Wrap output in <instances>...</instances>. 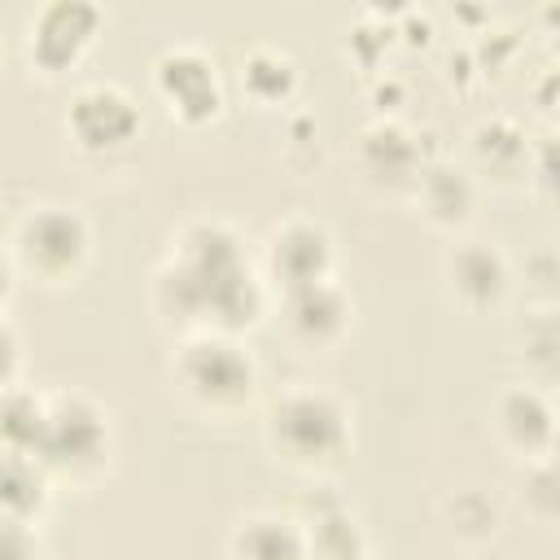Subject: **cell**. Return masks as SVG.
I'll return each mask as SVG.
<instances>
[{"mask_svg":"<svg viewBox=\"0 0 560 560\" xmlns=\"http://www.w3.org/2000/svg\"><path fill=\"white\" fill-rule=\"evenodd\" d=\"M105 35V9L92 0H48L26 18L22 31V61L35 79L61 83L83 61Z\"/></svg>","mask_w":560,"mask_h":560,"instance_id":"cell-7","label":"cell"},{"mask_svg":"<svg viewBox=\"0 0 560 560\" xmlns=\"http://www.w3.org/2000/svg\"><path fill=\"white\" fill-rule=\"evenodd\" d=\"M4 245H9L18 280L61 293L88 276L96 258V228L70 201H35L18 214Z\"/></svg>","mask_w":560,"mask_h":560,"instance_id":"cell-5","label":"cell"},{"mask_svg":"<svg viewBox=\"0 0 560 560\" xmlns=\"http://www.w3.org/2000/svg\"><path fill=\"white\" fill-rule=\"evenodd\" d=\"M516 289H525L529 306H556L560 298V258L551 245H538L516 267Z\"/></svg>","mask_w":560,"mask_h":560,"instance_id":"cell-23","label":"cell"},{"mask_svg":"<svg viewBox=\"0 0 560 560\" xmlns=\"http://www.w3.org/2000/svg\"><path fill=\"white\" fill-rule=\"evenodd\" d=\"M118 438L114 416L83 389H44V420L31 446V459L48 472L52 486L88 490L114 464Z\"/></svg>","mask_w":560,"mask_h":560,"instance_id":"cell-4","label":"cell"},{"mask_svg":"<svg viewBox=\"0 0 560 560\" xmlns=\"http://www.w3.org/2000/svg\"><path fill=\"white\" fill-rule=\"evenodd\" d=\"M442 289L459 315H503L516 298V262L481 236H455L442 254Z\"/></svg>","mask_w":560,"mask_h":560,"instance_id":"cell-10","label":"cell"},{"mask_svg":"<svg viewBox=\"0 0 560 560\" xmlns=\"http://www.w3.org/2000/svg\"><path fill=\"white\" fill-rule=\"evenodd\" d=\"M61 131H66L70 149L92 158V162L127 158L140 144V131H144L140 101L114 79L79 83L70 92L66 114H61Z\"/></svg>","mask_w":560,"mask_h":560,"instance_id":"cell-8","label":"cell"},{"mask_svg":"<svg viewBox=\"0 0 560 560\" xmlns=\"http://www.w3.org/2000/svg\"><path fill=\"white\" fill-rule=\"evenodd\" d=\"M149 311L175 337L188 332L245 337L271 311V293L258 267L249 262L236 223L197 214L171 232L166 258L149 284Z\"/></svg>","mask_w":560,"mask_h":560,"instance_id":"cell-1","label":"cell"},{"mask_svg":"<svg viewBox=\"0 0 560 560\" xmlns=\"http://www.w3.org/2000/svg\"><path fill=\"white\" fill-rule=\"evenodd\" d=\"M149 88H153L162 114L184 131H201V127L219 122L223 105H228V83H223L214 52L192 39H179L153 57Z\"/></svg>","mask_w":560,"mask_h":560,"instance_id":"cell-6","label":"cell"},{"mask_svg":"<svg viewBox=\"0 0 560 560\" xmlns=\"http://www.w3.org/2000/svg\"><path fill=\"white\" fill-rule=\"evenodd\" d=\"M298 521H302V538H306V560H368L372 556L363 521L341 499H324V503H315V512H306Z\"/></svg>","mask_w":560,"mask_h":560,"instance_id":"cell-19","label":"cell"},{"mask_svg":"<svg viewBox=\"0 0 560 560\" xmlns=\"http://www.w3.org/2000/svg\"><path fill=\"white\" fill-rule=\"evenodd\" d=\"M267 455L315 486L337 481L354 464V407L324 385H289L262 411Z\"/></svg>","mask_w":560,"mask_h":560,"instance_id":"cell-2","label":"cell"},{"mask_svg":"<svg viewBox=\"0 0 560 560\" xmlns=\"http://www.w3.org/2000/svg\"><path fill=\"white\" fill-rule=\"evenodd\" d=\"M258 276H262L271 298L306 289V284L337 280V236H332V228L324 219L306 214V210L276 219L262 236Z\"/></svg>","mask_w":560,"mask_h":560,"instance_id":"cell-9","label":"cell"},{"mask_svg":"<svg viewBox=\"0 0 560 560\" xmlns=\"http://www.w3.org/2000/svg\"><path fill=\"white\" fill-rule=\"evenodd\" d=\"M271 311H276L280 337L306 359L337 354L354 332V298H350V289L341 280H324V284H306V289H293V293H276Z\"/></svg>","mask_w":560,"mask_h":560,"instance_id":"cell-11","label":"cell"},{"mask_svg":"<svg viewBox=\"0 0 560 560\" xmlns=\"http://www.w3.org/2000/svg\"><path fill=\"white\" fill-rule=\"evenodd\" d=\"M529 162H534V140L516 118L490 114L468 131V166L464 171L472 179H486L494 188H525Z\"/></svg>","mask_w":560,"mask_h":560,"instance_id":"cell-14","label":"cell"},{"mask_svg":"<svg viewBox=\"0 0 560 560\" xmlns=\"http://www.w3.org/2000/svg\"><path fill=\"white\" fill-rule=\"evenodd\" d=\"M486 433L494 438V446L521 464L534 459H556V433H560V416H556V398L551 389L512 381L490 398V416H486Z\"/></svg>","mask_w":560,"mask_h":560,"instance_id":"cell-12","label":"cell"},{"mask_svg":"<svg viewBox=\"0 0 560 560\" xmlns=\"http://www.w3.org/2000/svg\"><path fill=\"white\" fill-rule=\"evenodd\" d=\"M521 363H525V385L551 389L556 372H560V324H556V306H534L525 319V337H521Z\"/></svg>","mask_w":560,"mask_h":560,"instance_id":"cell-21","label":"cell"},{"mask_svg":"<svg viewBox=\"0 0 560 560\" xmlns=\"http://www.w3.org/2000/svg\"><path fill=\"white\" fill-rule=\"evenodd\" d=\"M363 92H368L376 118H398L402 105H407V79H398L394 70H376V74H368Z\"/></svg>","mask_w":560,"mask_h":560,"instance_id":"cell-24","label":"cell"},{"mask_svg":"<svg viewBox=\"0 0 560 560\" xmlns=\"http://www.w3.org/2000/svg\"><path fill=\"white\" fill-rule=\"evenodd\" d=\"M22 385V337L9 319H0V394Z\"/></svg>","mask_w":560,"mask_h":560,"instance_id":"cell-26","label":"cell"},{"mask_svg":"<svg viewBox=\"0 0 560 560\" xmlns=\"http://www.w3.org/2000/svg\"><path fill=\"white\" fill-rule=\"evenodd\" d=\"M166 381L175 398L201 420H241L258 402L262 368L245 337L188 332V337H175L171 346Z\"/></svg>","mask_w":560,"mask_h":560,"instance_id":"cell-3","label":"cell"},{"mask_svg":"<svg viewBox=\"0 0 560 560\" xmlns=\"http://www.w3.org/2000/svg\"><path fill=\"white\" fill-rule=\"evenodd\" d=\"M477 197H481L477 179H472L464 166L446 162V158L429 162V166L420 171L416 188L407 192V201L416 206V214H420L433 232H442V236H451V241H455V236H468V228H472V219H477Z\"/></svg>","mask_w":560,"mask_h":560,"instance_id":"cell-15","label":"cell"},{"mask_svg":"<svg viewBox=\"0 0 560 560\" xmlns=\"http://www.w3.org/2000/svg\"><path fill=\"white\" fill-rule=\"evenodd\" d=\"M0 560H48L39 529L18 525V521H0Z\"/></svg>","mask_w":560,"mask_h":560,"instance_id":"cell-25","label":"cell"},{"mask_svg":"<svg viewBox=\"0 0 560 560\" xmlns=\"http://www.w3.org/2000/svg\"><path fill=\"white\" fill-rule=\"evenodd\" d=\"M438 521L464 551H486L503 534V503L486 486H451L438 499Z\"/></svg>","mask_w":560,"mask_h":560,"instance_id":"cell-18","label":"cell"},{"mask_svg":"<svg viewBox=\"0 0 560 560\" xmlns=\"http://www.w3.org/2000/svg\"><path fill=\"white\" fill-rule=\"evenodd\" d=\"M52 503V481L48 472L26 455V451H9L0 446V521H18V525H35Z\"/></svg>","mask_w":560,"mask_h":560,"instance_id":"cell-20","label":"cell"},{"mask_svg":"<svg viewBox=\"0 0 560 560\" xmlns=\"http://www.w3.org/2000/svg\"><path fill=\"white\" fill-rule=\"evenodd\" d=\"M521 503H525V516L538 529L556 525V516H560V472H556V459L521 464Z\"/></svg>","mask_w":560,"mask_h":560,"instance_id":"cell-22","label":"cell"},{"mask_svg":"<svg viewBox=\"0 0 560 560\" xmlns=\"http://www.w3.org/2000/svg\"><path fill=\"white\" fill-rule=\"evenodd\" d=\"M13 289H18V271H13V258H9V245L0 241V319L13 302Z\"/></svg>","mask_w":560,"mask_h":560,"instance_id":"cell-27","label":"cell"},{"mask_svg":"<svg viewBox=\"0 0 560 560\" xmlns=\"http://www.w3.org/2000/svg\"><path fill=\"white\" fill-rule=\"evenodd\" d=\"M429 162L438 158L424 153L420 131H411L402 118H372L354 140V171L372 192L407 197Z\"/></svg>","mask_w":560,"mask_h":560,"instance_id":"cell-13","label":"cell"},{"mask_svg":"<svg viewBox=\"0 0 560 560\" xmlns=\"http://www.w3.org/2000/svg\"><path fill=\"white\" fill-rule=\"evenodd\" d=\"M236 92L254 109H284L302 92V66L284 44L258 39L236 57Z\"/></svg>","mask_w":560,"mask_h":560,"instance_id":"cell-16","label":"cell"},{"mask_svg":"<svg viewBox=\"0 0 560 560\" xmlns=\"http://www.w3.org/2000/svg\"><path fill=\"white\" fill-rule=\"evenodd\" d=\"M368 560H372V556H368Z\"/></svg>","mask_w":560,"mask_h":560,"instance_id":"cell-28","label":"cell"},{"mask_svg":"<svg viewBox=\"0 0 560 560\" xmlns=\"http://www.w3.org/2000/svg\"><path fill=\"white\" fill-rule=\"evenodd\" d=\"M223 556L228 560H306L302 521L293 512L254 508L232 521L223 538Z\"/></svg>","mask_w":560,"mask_h":560,"instance_id":"cell-17","label":"cell"}]
</instances>
